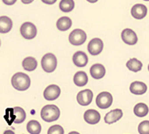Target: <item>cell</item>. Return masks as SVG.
I'll list each match as a JSON object with an SVG mask.
<instances>
[{
	"label": "cell",
	"instance_id": "9a60e30c",
	"mask_svg": "<svg viewBox=\"0 0 149 134\" xmlns=\"http://www.w3.org/2000/svg\"><path fill=\"white\" fill-rule=\"evenodd\" d=\"M90 74H91V76L95 80L102 79L106 75L105 66L102 65L101 64H95L92 65L90 68Z\"/></svg>",
	"mask_w": 149,
	"mask_h": 134
},
{
	"label": "cell",
	"instance_id": "d6986e66",
	"mask_svg": "<svg viewBox=\"0 0 149 134\" xmlns=\"http://www.w3.org/2000/svg\"><path fill=\"white\" fill-rule=\"evenodd\" d=\"M22 66L27 72H33L37 67V61L34 57H26L22 62Z\"/></svg>",
	"mask_w": 149,
	"mask_h": 134
},
{
	"label": "cell",
	"instance_id": "6da1fadb",
	"mask_svg": "<svg viewBox=\"0 0 149 134\" xmlns=\"http://www.w3.org/2000/svg\"><path fill=\"white\" fill-rule=\"evenodd\" d=\"M12 86L17 91H26L30 87L31 80L27 74L24 73H17L12 76Z\"/></svg>",
	"mask_w": 149,
	"mask_h": 134
},
{
	"label": "cell",
	"instance_id": "484cf974",
	"mask_svg": "<svg viewBox=\"0 0 149 134\" xmlns=\"http://www.w3.org/2000/svg\"><path fill=\"white\" fill-rule=\"evenodd\" d=\"M138 132L140 134H149V121H144L138 125Z\"/></svg>",
	"mask_w": 149,
	"mask_h": 134
},
{
	"label": "cell",
	"instance_id": "83f0119b",
	"mask_svg": "<svg viewBox=\"0 0 149 134\" xmlns=\"http://www.w3.org/2000/svg\"><path fill=\"white\" fill-rule=\"evenodd\" d=\"M2 1L7 6H12L17 2V0H2Z\"/></svg>",
	"mask_w": 149,
	"mask_h": 134
},
{
	"label": "cell",
	"instance_id": "30bf717a",
	"mask_svg": "<svg viewBox=\"0 0 149 134\" xmlns=\"http://www.w3.org/2000/svg\"><path fill=\"white\" fill-rule=\"evenodd\" d=\"M121 37L122 40L124 41L125 44H129V46H134L137 43V35L135 33V31H133L132 29L126 28L124 29L121 33Z\"/></svg>",
	"mask_w": 149,
	"mask_h": 134
},
{
	"label": "cell",
	"instance_id": "f546056e",
	"mask_svg": "<svg viewBox=\"0 0 149 134\" xmlns=\"http://www.w3.org/2000/svg\"><path fill=\"white\" fill-rule=\"evenodd\" d=\"M3 134H15V131L11 130H7V131H5Z\"/></svg>",
	"mask_w": 149,
	"mask_h": 134
},
{
	"label": "cell",
	"instance_id": "cb8c5ba5",
	"mask_svg": "<svg viewBox=\"0 0 149 134\" xmlns=\"http://www.w3.org/2000/svg\"><path fill=\"white\" fill-rule=\"evenodd\" d=\"M26 130L30 134H39L41 132L42 127L41 124L35 120L29 121L27 125H26Z\"/></svg>",
	"mask_w": 149,
	"mask_h": 134
},
{
	"label": "cell",
	"instance_id": "52a82bcc",
	"mask_svg": "<svg viewBox=\"0 0 149 134\" xmlns=\"http://www.w3.org/2000/svg\"><path fill=\"white\" fill-rule=\"evenodd\" d=\"M61 90L57 85L51 84L47 86L44 91V98L47 101H55L60 95Z\"/></svg>",
	"mask_w": 149,
	"mask_h": 134
},
{
	"label": "cell",
	"instance_id": "ba28073f",
	"mask_svg": "<svg viewBox=\"0 0 149 134\" xmlns=\"http://www.w3.org/2000/svg\"><path fill=\"white\" fill-rule=\"evenodd\" d=\"M104 44L100 38H94L88 44L87 50L91 55H97L103 51Z\"/></svg>",
	"mask_w": 149,
	"mask_h": 134
},
{
	"label": "cell",
	"instance_id": "e0dca14e",
	"mask_svg": "<svg viewBox=\"0 0 149 134\" xmlns=\"http://www.w3.org/2000/svg\"><path fill=\"white\" fill-rule=\"evenodd\" d=\"M13 27V22L8 17H0V33L6 34L8 33Z\"/></svg>",
	"mask_w": 149,
	"mask_h": 134
},
{
	"label": "cell",
	"instance_id": "4316f807",
	"mask_svg": "<svg viewBox=\"0 0 149 134\" xmlns=\"http://www.w3.org/2000/svg\"><path fill=\"white\" fill-rule=\"evenodd\" d=\"M65 131L60 125H53L48 129L47 134H64Z\"/></svg>",
	"mask_w": 149,
	"mask_h": 134
},
{
	"label": "cell",
	"instance_id": "836d02e7",
	"mask_svg": "<svg viewBox=\"0 0 149 134\" xmlns=\"http://www.w3.org/2000/svg\"><path fill=\"white\" fill-rule=\"evenodd\" d=\"M0 46H1V41H0Z\"/></svg>",
	"mask_w": 149,
	"mask_h": 134
},
{
	"label": "cell",
	"instance_id": "8fae6325",
	"mask_svg": "<svg viewBox=\"0 0 149 134\" xmlns=\"http://www.w3.org/2000/svg\"><path fill=\"white\" fill-rule=\"evenodd\" d=\"M146 14H147V7L142 4H136L131 9L132 17L137 20L145 18Z\"/></svg>",
	"mask_w": 149,
	"mask_h": 134
},
{
	"label": "cell",
	"instance_id": "f1b7e54d",
	"mask_svg": "<svg viewBox=\"0 0 149 134\" xmlns=\"http://www.w3.org/2000/svg\"><path fill=\"white\" fill-rule=\"evenodd\" d=\"M41 1L47 5H53L56 2V0H41Z\"/></svg>",
	"mask_w": 149,
	"mask_h": 134
},
{
	"label": "cell",
	"instance_id": "5bb4252c",
	"mask_svg": "<svg viewBox=\"0 0 149 134\" xmlns=\"http://www.w3.org/2000/svg\"><path fill=\"white\" fill-rule=\"evenodd\" d=\"M123 117V111L120 109H115L105 116V122L107 124H113L119 121Z\"/></svg>",
	"mask_w": 149,
	"mask_h": 134
},
{
	"label": "cell",
	"instance_id": "9c48e42d",
	"mask_svg": "<svg viewBox=\"0 0 149 134\" xmlns=\"http://www.w3.org/2000/svg\"><path fill=\"white\" fill-rule=\"evenodd\" d=\"M77 102L82 106H87L91 103L93 100V93L89 89H86L78 93L77 96Z\"/></svg>",
	"mask_w": 149,
	"mask_h": 134
},
{
	"label": "cell",
	"instance_id": "ffe728a7",
	"mask_svg": "<svg viewBox=\"0 0 149 134\" xmlns=\"http://www.w3.org/2000/svg\"><path fill=\"white\" fill-rule=\"evenodd\" d=\"M72 20L68 17H62L56 22V27L60 31H66L71 27Z\"/></svg>",
	"mask_w": 149,
	"mask_h": 134
},
{
	"label": "cell",
	"instance_id": "d6a6232c",
	"mask_svg": "<svg viewBox=\"0 0 149 134\" xmlns=\"http://www.w3.org/2000/svg\"><path fill=\"white\" fill-rule=\"evenodd\" d=\"M68 134H80V133H78L77 131H71V132H69Z\"/></svg>",
	"mask_w": 149,
	"mask_h": 134
},
{
	"label": "cell",
	"instance_id": "d590c367",
	"mask_svg": "<svg viewBox=\"0 0 149 134\" xmlns=\"http://www.w3.org/2000/svg\"><path fill=\"white\" fill-rule=\"evenodd\" d=\"M148 71H149V65H148Z\"/></svg>",
	"mask_w": 149,
	"mask_h": 134
},
{
	"label": "cell",
	"instance_id": "4fadbf2b",
	"mask_svg": "<svg viewBox=\"0 0 149 134\" xmlns=\"http://www.w3.org/2000/svg\"><path fill=\"white\" fill-rule=\"evenodd\" d=\"M73 63L77 67H85L88 63V57L84 52L77 51L73 55Z\"/></svg>",
	"mask_w": 149,
	"mask_h": 134
},
{
	"label": "cell",
	"instance_id": "603a6c76",
	"mask_svg": "<svg viewBox=\"0 0 149 134\" xmlns=\"http://www.w3.org/2000/svg\"><path fill=\"white\" fill-rule=\"evenodd\" d=\"M149 109L146 103L139 102L134 108V113L137 117H145L148 114Z\"/></svg>",
	"mask_w": 149,
	"mask_h": 134
},
{
	"label": "cell",
	"instance_id": "e575fe53",
	"mask_svg": "<svg viewBox=\"0 0 149 134\" xmlns=\"http://www.w3.org/2000/svg\"><path fill=\"white\" fill-rule=\"evenodd\" d=\"M144 1H149V0H144Z\"/></svg>",
	"mask_w": 149,
	"mask_h": 134
},
{
	"label": "cell",
	"instance_id": "7a4b0ae2",
	"mask_svg": "<svg viewBox=\"0 0 149 134\" xmlns=\"http://www.w3.org/2000/svg\"><path fill=\"white\" fill-rule=\"evenodd\" d=\"M59 116H60V110L54 104H48L44 106L41 110L42 120L47 122H53L58 120Z\"/></svg>",
	"mask_w": 149,
	"mask_h": 134
},
{
	"label": "cell",
	"instance_id": "ac0fdd59",
	"mask_svg": "<svg viewBox=\"0 0 149 134\" xmlns=\"http://www.w3.org/2000/svg\"><path fill=\"white\" fill-rule=\"evenodd\" d=\"M88 82V77L87 74L85 72H77L74 75V83L78 87H83L85 86Z\"/></svg>",
	"mask_w": 149,
	"mask_h": 134
},
{
	"label": "cell",
	"instance_id": "4dcf8cb0",
	"mask_svg": "<svg viewBox=\"0 0 149 134\" xmlns=\"http://www.w3.org/2000/svg\"><path fill=\"white\" fill-rule=\"evenodd\" d=\"M22 1V3H24V4H30V3H32L34 0H21Z\"/></svg>",
	"mask_w": 149,
	"mask_h": 134
},
{
	"label": "cell",
	"instance_id": "7c38bea8",
	"mask_svg": "<svg viewBox=\"0 0 149 134\" xmlns=\"http://www.w3.org/2000/svg\"><path fill=\"white\" fill-rule=\"evenodd\" d=\"M100 119H101L100 113L95 110H92V109L87 110L84 113V120L86 121V122H87L89 124L98 123Z\"/></svg>",
	"mask_w": 149,
	"mask_h": 134
},
{
	"label": "cell",
	"instance_id": "3957f363",
	"mask_svg": "<svg viewBox=\"0 0 149 134\" xmlns=\"http://www.w3.org/2000/svg\"><path fill=\"white\" fill-rule=\"evenodd\" d=\"M41 65L43 70L46 73H53L57 65L56 57L51 53L45 55L41 60Z\"/></svg>",
	"mask_w": 149,
	"mask_h": 134
},
{
	"label": "cell",
	"instance_id": "d4e9b609",
	"mask_svg": "<svg viewBox=\"0 0 149 134\" xmlns=\"http://www.w3.org/2000/svg\"><path fill=\"white\" fill-rule=\"evenodd\" d=\"M74 7V0H61L59 3V8L65 13L71 12Z\"/></svg>",
	"mask_w": 149,
	"mask_h": 134
},
{
	"label": "cell",
	"instance_id": "1f68e13d",
	"mask_svg": "<svg viewBox=\"0 0 149 134\" xmlns=\"http://www.w3.org/2000/svg\"><path fill=\"white\" fill-rule=\"evenodd\" d=\"M86 1L89 3H95V2H97L98 0H86Z\"/></svg>",
	"mask_w": 149,
	"mask_h": 134
},
{
	"label": "cell",
	"instance_id": "44dd1931",
	"mask_svg": "<svg viewBox=\"0 0 149 134\" xmlns=\"http://www.w3.org/2000/svg\"><path fill=\"white\" fill-rule=\"evenodd\" d=\"M13 111L15 114V120H14V123H22L23 122H25L26 120V111L24 109H22L21 107H15L13 108Z\"/></svg>",
	"mask_w": 149,
	"mask_h": 134
},
{
	"label": "cell",
	"instance_id": "8992f818",
	"mask_svg": "<svg viewBox=\"0 0 149 134\" xmlns=\"http://www.w3.org/2000/svg\"><path fill=\"white\" fill-rule=\"evenodd\" d=\"M20 33L24 38L30 40V39L35 38V37L36 36L37 29L33 23H30V22H26V23H24L21 26Z\"/></svg>",
	"mask_w": 149,
	"mask_h": 134
},
{
	"label": "cell",
	"instance_id": "277c9868",
	"mask_svg": "<svg viewBox=\"0 0 149 134\" xmlns=\"http://www.w3.org/2000/svg\"><path fill=\"white\" fill-rule=\"evenodd\" d=\"M96 105L98 106V108L105 110L109 108L112 103H113V96L108 92H103L97 95L95 100Z\"/></svg>",
	"mask_w": 149,
	"mask_h": 134
},
{
	"label": "cell",
	"instance_id": "7402d4cb",
	"mask_svg": "<svg viewBox=\"0 0 149 134\" xmlns=\"http://www.w3.org/2000/svg\"><path fill=\"white\" fill-rule=\"evenodd\" d=\"M126 67H127V68L131 72L137 73V72L142 70L143 64H142V63H141L138 60V59H136V58H131L130 60H128L127 63H126Z\"/></svg>",
	"mask_w": 149,
	"mask_h": 134
},
{
	"label": "cell",
	"instance_id": "2e32d148",
	"mask_svg": "<svg viewBox=\"0 0 149 134\" xmlns=\"http://www.w3.org/2000/svg\"><path fill=\"white\" fill-rule=\"evenodd\" d=\"M130 92L133 94L136 95H142L144 93H146L147 91V86L145 83H142V82H133V83L130 84Z\"/></svg>",
	"mask_w": 149,
	"mask_h": 134
},
{
	"label": "cell",
	"instance_id": "5b68a950",
	"mask_svg": "<svg viewBox=\"0 0 149 134\" xmlns=\"http://www.w3.org/2000/svg\"><path fill=\"white\" fill-rule=\"evenodd\" d=\"M68 39L73 46H81L86 40V34L82 29H74L70 33Z\"/></svg>",
	"mask_w": 149,
	"mask_h": 134
}]
</instances>
